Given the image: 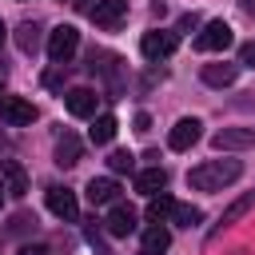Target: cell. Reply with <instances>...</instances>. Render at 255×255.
Segmentation results:
<instances>
[{
  "mask_svg": "<svg viewBox=\"0 0 255 255\" xmlns=\"http://www.w3.org/2000/svg\"><path fill=\"white\" fill-rule=\"evenodd\" d=\"M239 175H243V163L239 159H207V163H199V167L187 171V183L195 191H223Z\"/></svg>",
  "mask_w": 255,
  "mask_h": 255,
  "instance_id": "1",
  "label": "cell"
},
{
  "mask_svg": "<svg viewBox=\"0 0 255 255\" xmlns=\"http://www.w3.org/2000/svg\"><path fill=\"white\" fill-rule=\"evenodd\" d=\"M88 16H92V24H96V28L116 32V28L128 20V0H96V8H92Z\"/></svg>",
  "mask_w": 255,
  "mask_h": 255,
  "instance_id": "2",
  "label": "cell"
},
{
  "mask_svg": "<svg viewBox=\"0 0 255 255\" xmlns=\"http://www.w3.org/2000/svg\"><path fill=\"white\" fill-rule=\"evenodd\" d=\"M80 48V32L72 28V24H60V28H52L48 32V56L56 60V64H68V56Z\"/></svg>",
  "mask_w": 255,
  "mask_h": 255,
  "instance_id": "3",
  "label": "cell"
},
{
  "mask_svg": "<svg viewBox=\"0 0 255 255\" xmlns=\"http://www.w3.org/2000/svg\"><path fill=\"white\" fill-rule=\"evenodd\" d=\"M211 147L215 151H247V147H255V128H219L211 135Z\"/></svg>",
  "mask_w": 255,
  "mask_h": 255,
  "instance_id": "4",
  "label": "cell"
},
{
  "mask_svg": "<svg viewBox=\"0 0 255 255\" xmlns=\"http://www.w3.org/2000/svg\"><path fill=\"white\" fill-rule=\"evenodd\" d=\"M231 24H223V20H211L199 36H195V48L199 52H223V48H231Z\"/></svg>",
  "mask_w": 255,
  "mask_h": 255,
  "instance_id": "5",
  "label": "cell"
},
{
  "mask_svg": "<svg viewBox=\"0 0 255 255\" xmlns=\"http://www.w3.org/2000/svg\"><path fill=\"white\" fill-rule=\"evenodd\" d=\"M175 48H179V36L175 32H143V40H139V52L147 60H167Z\"/></svg>",
  "mask_w": 255,
  "mask_h": 255,
  "instance_id": "6",
  "label": "cell"
},
{
  "mask_svg": "<svg viewBox=\"0 0 255 255\" xmlns=\"http://www.w3.org/2000/svg\"><path fill=\"white\" fill-rule=\"evenodd\" d=\"M0 120H4L8 128H24V124L36 120V108H32L28 100H20V96H4V100H0Z\"/></svg>",
  "mask_w": 255,
  "mask_h": 255,
  "instance_id": "7",
  "label": "cell"
},
{
  "mask_svg": "<svg viewBox=\"0 0 255 255\" xmlns=\"http://www.w3.org/2000/svg\"><path fill=\"white\" fill-rule=\"evenodd\" d=\"M48 211L56 219H76L80 215V199L68 191V187H48Z\"/></svg>",
  "mask_w": 255,
  "mask_h": 255,
  "instance_id": "8",
  "label": "cell"
},
{
  "mask_svg": "<svg viewBox=\"0 0 255 255\" xmlns=\"http://www.w3.org/2000/svg\"><path fill=\"white\" fill-rule=\"evenodd\" d=\"M104 227H108V235L124 239V235H131V231H135V211H131L128 203H112V211H108Z\"/></svg>",
  "mask_w": 255,
  "mask_h": 255,
  "instance_id": "9",
  "label": "cell"
},
{
  "mask_svg": "<svg viewBox=\"0 0 255 255\" xmlns=\"http://www.w3.org/2000/svg\"><path fill=\"white\" fill-rule=\"evenodd\" d=\"M96 100H100V96H96L92 88H72V92L64 96V108H68L72 116H80V120H92V116H96Z\"/></svg>",
  "mask_w": 255,
  "mask_h": 255,
  "instance_id": "10",
  "label": "cell"
},
{
  "mask_svg": "<svg viewBox=\"0 0 255 255\" xmlns=\"http://www.w3.org/2000/svg\"><path fill=\"white\" fill-rule=\"evenodd\" d=\"M199 128H203L199 120H179V124L167 131V147H171V151H187L191 143H199Z\"/></svg>",
  "mask_w": 255,
  "mask_h": 255,
  "instance_id": "11",
  "label": "cell"
},
{
  "mask_svg": "<svg viewBox=\"0 0 255 255\" xmlns=\"http://www.w3.org/2000/svg\"><path fill=\"white\" fill-rule=\"evenodd\" d=\"M0 175H4V191H8L12 199L28 195V171H24L16 159H4V163H0Z\"/></svg>",
  "mask_w": 255,
  "mask_h": 255,
  "instance_id": "12",
  "label": "cell"
},
{
  "mask_svg": "<svg viewBox=\"0 0 255 255\" xmlns=\"http://www.w3.org/2000/svg\"><path fill=\"white\" fill-rule=\"evenodd\" d=\"M235 76H239V64H203V84L207 88H231L235 84Z\"/></svg>",
  "mask_w": 255,
  "mask_h": 255,
  "instance_id": "13",
  "label": "cell"
},
{
  "mask_svg": "<svg viewBox=\"0 0 255 255\" xmlns=\"http://www.w3.org/2000/svg\"><path fill=\"white\" fill-rule=\"evenodd\" d=\"M80 155H84V143H80V135L64 131V135L56 139V163H60V167H76V163H80Z\"/></svg>",
  "mask_w": 255,
  "mask_h": 255,
  "instance_id": "14",
  "label": "cell"
},
{
  "mask_svg": "<svg viewBox=\"0 0 255 255\" xmlns=\"http://www.w3.org/2000/svg\"><path fill=\"white\" fill-rule=\"evenodd\" d=\"M167 247H171V231H167V227H159V223H151V227L143 231L139 255H163Z\"/></svg>",
  "mask_w": 255,
  "mask_h": 255,
  "instance_id": "15",
  "label": "cell"
},
{
  "mask_svg": "<svg viewBox=\"0 0 255 255\" xmlns=\"http://www.w3.org/2000/svg\"><path fill=\"white\" fill-rule=\"evenodd\" d=\"M163 187H167V171L163 167H147V171L135 175V191H143V195H159Z\"/></svg>",
  "mask_w": 255,
  "mask_h": 255,
  "instance_id": "16",
  "label": "cell"
},
{
  "mask_svg": "<svg viewBox=\"0 0 255 255\" xmlns=\"http://www.w3.org/2000/svg\"><path fill=\"white\" fill-rule=\"evenodd\" d=\"M116 191H120V183H116L112 175L88 179V199H92V203H116Z\"/></svg>",
  "mask_w": 255,
  "mask_h": 255,
  "instance_id": "17",
  "label": "cell"
},
{
  "mask_svg": "<svg viewBox=\"0 0 255 255\" xmlns=\"http://www.w3.org/2000/svg\"><path fill=\"white\" fill-rule=\"evenodd\" d=\"M16 48H20L24 56H36V48H40V24H36V20H24V24L16 28Z\"/></svg>",
  "mask_w": 255,
  "mask_h": 255,
  "instance_id": "18",
  "label": "cell"
},
{
  "mask_svg": "<svg viewBox=\"0 0 255 255\" xmlns=\"http://www.w3.org/2000/svg\"><path fill=\"white\" fill-rule=\"evenodd\" d=\"M116 128H120V124H116V116H108V112H104V116H92V128H88V139H92V143H112V135H116Z\"/></svg>",
  "mask_w": 255,
  "mask_h": 255,
  "instance_id": "19",
  "label": "cell"
},
{
  "mask_svg": "<svg viewBox=\"0 0 255 255\" xmlns=\"http://www.w3.org/2000/svg\"><path fill=\"white\" fill-rule=\"evenodd\" d=\"M251 207H255V191L239 195V199H235V203H231V207H227V211L219 215V231H223V227H231V223H239V219H243V215H247Z\"/></svg>",
  "mask_w": 255,
  "mask_h": 255,
  "instance_id": "20",
  "label": "cell"
},
{
  "mask_svg": "<svg viewBox=\"0 0 255 255\" xmlns=\"http://www.w3.org/2000/svg\"><path fill=\"white\" fill-rule=\"evenodd\" d=\"M171 211H175V199H171V195H163V191L151 195V203H147V219H151V223H163Z\"/></svg>",
  "mask_w": 255,
  "mask_h": 255,
  "instance_id": "21",
  "label": "cell"
},
{
  "mask_svg": "<svg viewBox=\"0 0 255 255\" xmlns=\"http://www.w3.org/2000/svg\"><path fill=\"white\" fill-rule=\"evenodd\" d=\"M171 219H175L179 227H195V223L203 219V211H199V207H191V203H175V211H171Z\"/></svg>",
  "mask_w": 255,
  "mask_h": 255,
  "instance_id": "22",
  "label": "cell"
},
{
  "mask_svg": "<svg viewBox=\"0 0 255 255\" xmlns=\"http://www.w3.org/2000/svg\"><path fill=\"white\" fill-rule=\"evenodd\" d=\"M108 167H112V171H131L135 159H131V151H112V155H108Z\"/></svg>",
  "mask_w": 255,
  "mask_h": 255,
  "instance_id": "23",
  "label": "cell"
},
{
  "mask_svg": "<svg viewBox=\"0 0 255 255\" xmlns=\"http://www.w3.org/2000/svg\"><path fill=\"white\" fill-rule=\"evenodd\" d=\"M239 64H247V68H255V40H247V44H239Z\"/></svg>",
  "mask_w": 255,
  "mask_h": 255,
  "instance_id": "24",
  "label": "cell"
},
{
  "mask_svg": "<svg viewBox=\"0 0 255 255\" xmlns=\"http://www.w3.org/2000/svg\"><path fill=\"white\" fill-rule=\"evenodd\" d=\"M187 28H199V16L195 12H183L179 16V32H187Z\"/></svg>",
  "mask_w": 255,
  "mask_h": 255,
  "instance_id": "25",
  "label": "cell"
},
{
  "mask_svg": "<svg viewBox=\"0 0 255 255\" xmlns=\"http://www.w3.org/2000/svg\"><path fill=\"white\" fill-rule=\"evenodd\" d=\"M147 128H151V116L139 112V116H135V131H147Z\"/></svg>",
  "mask_w": 255,
  "mask_h": 255,
  "instance_id": "26",
  "label": "cell"
},
{
  "mask_svg": "<svg viewBox=\"0 0 255 255\" xmlns=\"http://www.w3.org/2000/svg\"><path fill=\"white\" fill-rule=\"evenodd\" d=\"M20 255H48V251H44V247L36 243V247H20Z\"/></svg>",
  "mask_w": 255,
  "mask_h": 255,
  "instance_id": "27",
  "label": "cell"
},
{
  "mask_svg": "<svg viewBox=\"0 0 255 255\" xmlns=\"http://www.w3.org/2000/svg\"><path fill=\"white\" fill-rule=\"evenodd\" d=\"M76 8H80V12H92V8H96V0H76Z\"/></svg>",
  "mask_w": 255,
  "mask_h": 255,
  "instance_id": "28",
  "label": "cell"
},
{
  "mask_svg": "<svg viewBox=\"0 0 255 255\" xmlns=\"http://www.w3.org/2000/svg\"><path fill=\"white\" fill-rule=\"evenodd\" d=\"M239 8H243L247 16H255V0H239Z\"/></svg>",
  "mask_w": 255,
  "mask_h": 255,
  "instance_id": "29",
  "label": "cell"
},
{
  "mask_svg": "<svg viewBox=\"0 0 255 255\" xmlns=\"http://www.w3.org/2000/svg\"><path fill=\"white\" fill-rule=\"evenodd\" d=\"M4 40H8V28H4V20H0V44H4Z\"/></svg>",
  "mask_w": 255,
  "mask_h": 255,
  "instance_id": "30",
  "label": "cell"
},
{
  "mask_svg": "<svg viewBox=\"0 0 255 255\" xmlns=\"http://www.w3.org/2000/svg\"><path fill=\"white\" fill-rule=\"evenodd\" d=\"M4 195H8V191H4V183H0V203H4Z\"/></svg>",
  "mask_w": 255,
  "mask_h": 255,
  "instance_id": "31",
  "label": "cell"
}]
</instances>
